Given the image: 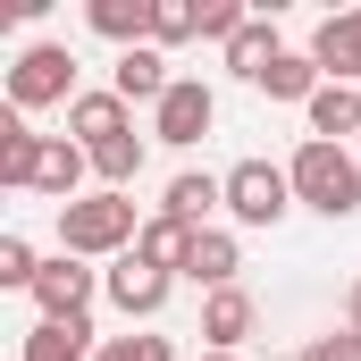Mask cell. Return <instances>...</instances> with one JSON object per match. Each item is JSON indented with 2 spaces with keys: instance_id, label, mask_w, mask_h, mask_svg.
I'll list each match as a JSON object with an SVG mask.
<instances>
[{
  "instance_id": "2e32d148",
  "label": "cell",
  "mask_w": 361,
  "mask_h": 361,
  "mask_svg": "<svg viewBox=\"0 0 361 361\" xmlns=\"http://www.w3.org/2000/svg\"><path fill=\"white\" fill-rule=\"evenodd\" d=\"M169 219H185V227H210V210H227V177H210V169H185V177H169V202H160Z\"/></svg>"
},
{
  "instance_id": "6da1fadb",
  "label": "cell",
  "mask_w": 361,
  "mask_h": 361,
  "mask_svg": "<svg viewBox=\"0 0 361 361\" xmlns=\"http://www.w3.org/2000/svg\"><path fill=\"white\" fill-rule=\"evenodd\" d=\"M135 244H143L135 193H85L59 210V252H76V261H126Z\"/></svg>"
},
{
  "instance_id": "603a6c76",
  "label": "cell",
  "mask_w": 361,
  "mask_h": 361,
  "mask_svg": "<svg viewBox=\"0 0 361 361\" xmlns=\"http://www.w3.org/2000/svg\"><path fill=\"white\" fill-rule=\"evenodd\" d=\"M34 277H42V261H34V244H25V235H0V286L34 294Z\"/></svg>"
},
{
  "instance_id": "e0dca14e",
  "label": "cell",
  "mask_w": 361,
  "mask_h": 361,
  "mask_svg": "<svg viewBox=\"0 0 361 361\" xmlns=\"http://www.w3.org/2000/svg\"><path fill=\"white\" fill-rule=\"evenodd\" d=\"M92 319H34L25 328V361H92Z\"/></svg>"
},
{
  "instance_id": "ba28073f",
  "label": "cell",
  "mask_w": 361,
  "mask_h": 361,
  "mask_svg": "<svg viewBox=\"0 0 361 361\" xmlns=\"http://www.w3.org/2000/svg\"><path fill=\"white\" fill-rule=\"evenodd\" d=\"M85 169H92V152L76 143V135H42V160H34V193H51L59 210L68 202H85L76 185H85Z\"/></svg>"
},
{
  "instance_id": "5b68a950",
  "label": "cell",
  "mask_w": 361,
  "mask_h": 361,
  "mask_svg": "<svg viewBox=\"0 0 361 361\" xmlns=\"http://www.w3.org/2000/svg\"><path fill=\"white\" fill-rule=\"evenodd\" d=\"M210 126H219V92L202 85V76H177V85H169V101L152 109V135H160V143H177V152H193Z\"/></svg>"
},
{
  "instance_id": "d6986e66",
  "label": "cell",
  "mask_w": 361,
  "mask_h": 361,
  "mask_svg": "<svg viewBox=\"0 0 361 361\" xmlns=\"http://www.w3.org/2000/svg\"><path fill=\"white\" fill-rule=\"evenodd\" d=\"M277 59H286V42H277V25H269V17H252V25H244V34L227 42V68H235L244 85H261Z\"/></svg>"
},
{
  "instance_id": "4316f807",
  "label": "cell",
  "mask_w": 361,
  "mask_h": 361,
  "mask_svg": "<svg viewBox=\"0 0 361 361\" xmlns=\"http://www.w3.org/2000/svg\"><path fill=\"white\" fill-rule=\"evenodd\" d=\"M202 361H235V353H202Z\"/></svg>"
},
{
  "instance_id": "8992f818",
  "label": "cell",
  "mask_w": 361,
  "mask_h": 361,
  "mask_svg": "<svg viewBox=\"0 0 361 361\" xmlns=\"http://www.w3.org/2000/svg\"><path fill=\"white\" fill-rule=\"evenodd\" d=\"M92 294H101V269L76 261V252L42 261V277H34V311L42 319H92Z\"/></svg>"
},
{
  "instance_id": "44dd1931",
  "label": "cell",
  "mask_w": 361,
  "mask_h": 361,
  "mask_svg": "<svg viewBox=\"0 0 361 361\" xmlns=\"http://www.w3.org/2000/svg\"><path fill=\"white\" fill-rule=\"evenodd\" d=\"M92 177H101V193H126V185L143 177V135H118V143H101V152H92Z\"/></svg>"
},
{
  "instance_id": "30bf717a",
  "label": "cell",
  "mask_w": 361,
  "mask_h": 361,
  "mask_svg": "<svg viewBox=\"0 0 361 361\" xmlns=\"http://www.w3.org/2000/svg\"><path fill=\"white\" fill-rule=\"evenodd\" d=\"M252 319H261V302H252L244 286H219V294L202 302V353H235V345L252 336Z\"/></svg>"
},
{
  "instance_id": "3957f363",
  "label": "cell",
  "mask_w": 361,
  "mask_h": 361,
  "mask_svg": "<svg viewBox=\"0 0 361 361\" xmlns=\"http://www.w3.org/2000/svg\"><path fill=\"white\" fill-rule=\"evenodd\" d=\"M8 109L34 118V109H76V51L68 42H25L17 68H8Z\"/></svg>"
},
{
  "instance_id": "ac0fdd59",
  "label": "cell",
  "mask_w": 361,
  "mask_h": 361,
  "mask_svg": "<svg viewBox=\"0 0 361 361\" xmlns=\"http://www.w3.org/2000/svg\"><path fill=\"white\" fill-rule=\"evenodd\" d=\"M361 135V85H319L311 101V143H345Z\"/></svg>"
},
{
  "instance_id": "ffe728a7",
  "label": "cell",
  "mask_w": 361,
  "mask_h": 361,
  "mask_svg": "<svg viewBox=\"0 0 361 361\" xmlns=\"http://www.w3.org/2000/svg\"><path fill=\"white\" fill-rule=\"evenodd\" d=\"M235 269H244V244H235L227 227H202V244H193V269H185V277L219 294V286H235Z\"/></svg>"
},
{
  "instance_id": "9c48e42d",
  "label": "cell",
  "mask_w": 361,
  "mask_h": 361,
  "mask_svg": "<svg viewBox=\"0 0 361 361\" xmlns=\"http://www.w3.org/2000/svg\"><path fill=\"white\" fill-rule=\"evenodd\" d=\"M311 59H319V76H328V85H353V76H361V8L319 17V25H311Z\"/></svg>"
},
{
  "instance_id": "9a60e30c",
  "label": "cell",
  "mask_w": 361,
  "mask_h": 361,
  "mask_svg": "<svg viewBox=\"0 0 361 361\" xmlns=\"http://www.w3.org/2000/svg\"><path fill=\"white\" fill-rule=\"evenodd\" d=\"M34 160H42V135H34V118L0 109V185H8V193H34Z\"/></svg>"
},
{
  "instance_id": "8fae6325",
  "label": "cell",
  "mask_w": 361,
  "mask_h": 361,
  "mask_svg": "<svg viewBox=\"0 0 361 361\" xmlns=\"http://www.w3.org/2000/svg\"><path fill=\"white\" fill-rule=\"evenodd\" d=\"M169 85H177V76H169V51H152V42H143V51H118V68H109V92H118L126 109H135V101L160 109Z\"/></svg>"
},
{
  "instance_id": "277c9868",
  "label": "cell",
  "mask_w": 361,
  "mask_h": 361,
  "mask_svg": "<svg viewBox=\"0 0 361 361\" xmlns=\"http://www.w3.org/2000/svg\"><path fill=\"white\" fill-rule=\"evenodd\" d=\"M286 210H294V177L277 160H235L227 169V219L235 227H277Z\"/></svg>"
},
{
  "instance_id": "d4e9b609",
  "label": "cell",
  "mask_w": 361,
  "mask_h": 361,
  "mask_svg": "<svg viewBox=\"0 0 361 361\" xmlns=\"http://www.w3.org/2000/svg\"><path fill=\"white\" fill-rule=\"evenodd\" d=\"M294 361H361V336H353V328H336V336H311Z\"/></svg>"
},
{
  "instance_id": "7402d4cb",
  "label": "cell",
  "mask_w": 361,
  "mask_h": 361,
  "mask_svg": "<svg viewBox=\"0 0 361 361\" xmlns=\"http://www.w3.org/2000/svg\"><path fill=\"white\" fill-rule=\"evenodd\" d=\"M193 34H202V0H152V51L193 42Z\"/></svg>"
},
{
  "instance_id": "7c38bea8",
  "label": "cell",
  "mask_w": 361,
  "mask_h": 361,
  "mask_svg": "<svg viewBox=\"0 0 361 361\" xmlns=\"http://www.w3.org/2000/svg\"><path fill=\"white\" fill-rule=\"evenodd\" d=\"M68 135L101 152V143H118V135H135V118H126V101L118 92H76V109H68Z\"/></svg>"
},
{
  "instance_id": "cb8c5ba5",
  "label": "cell",
  "mask_w": 361,
  "mask_h": 361,
  "mask_svg": "<svg viewBox=\"0 0 361 361\" xmlns=\"http://www.w3.org/2000/svg\"><path fill=\"white\" fill-rule=\"evenodd\" d=\"M92 361H177V345L169 336H101Z\"/></svg>"
},
{
  "instance_id": "5bb4252c",
  "label": "cell",
  "mask_w": 361,
  "mask_h": 361,
  "mask_svg": "<svg viewBox=\"0 0 361 361\" xmlns=\"http://www.w3.org/2000/svg\"><path fill=\"white\" fill-rule=\"evenodd\" d=\"M85 25L118 51H143L152 42V0H85Z\"/></svg>"
},
{
  "instance_id": "4fadbf2b",
  "label": "cell",
  "mask_w": 361,
  "mask_h": 361,
  "mask_svg": "<svg viewBox=\"0 0 361 361\" xmlns=\"http://www.w3.org/2000/svg\"><path fill=\"white\" fill-rule=\"evenodd\" d=\"M193 244H202V227H185V219H143V244H135V261H152V269H169V277H185L193 269Z\"/></svg>"
},
{
  "instance_id": "7a4b0ae2",
  "label": "cell",
  "mask_w": 361,
  "mask_h": 361,
  "mask_svg": "<svg viewBox=\"0 0 361 361\" xmlns=\"http://www.w3.org/2000/svg\"><path fill=\"white\" fill-rule=\"evenodd\" d=\"M286 177H294V202L319 210V219H353L361 210V160L345 143H302L286 160Z\"/></svg>"
},
{
  "instance_id": "52a82bcc",
  "label": "cell",
  "mask_w": 361,
  "mask_h": 361,
  "mask_svg": "<svg viewBox=\"0 0 361 361\" xmlns=\"http://www.w3.org/2000/svg\"><path fill=\"white\" fill-rule=\"evenodd\" d=\"M169 286H177V277H169V269H152V261H135V252L101 269V294H109V302H118L126 319H160V302H169Z\"/></svg>"
},
{
  "instance_id": "484cf974",
  "label": "cell",
  "mask_w": 361,
  "mask_h": 361,
  "mask_svg": "<svg viewBox=\"0 0 361 361\" xmlns=\"http://www.w3.org/2000/svg\"><path fill=\"white\" fill-rule=\"evenodd\" d=\"M345 328H353V336H361V286H353V302H345Z\"/></svg>"
}]
</instances>
